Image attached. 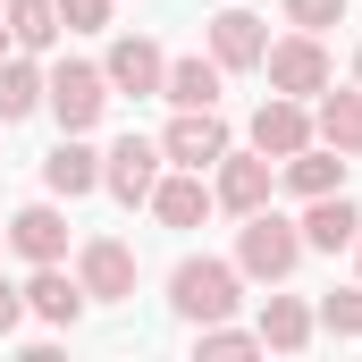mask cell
<instances>
[{
  "mask_svg": "<svg viewBox=\"0 0 362 362\" xmlns=\"http://www.w3.org/2000/svg\"><path fill=\"white\" fill-rule=\"evenodd\" d=\"M236 303H245V270H236V262L185 253L177 270H169V312H177V320H194V329H202V320H228Z\"/></svg>",
  "mask_w": 362,
  "mask_h": 362,
  "instance_id": "6da1fadb",
  "label": "cell"
},
{
  "mask_svg": "<svg viewBox=\"0 0 362 362\" xmlns=\"http://www.w3.org/2000/svg\"><path fill=\"white\" fill-rule=\"evenodd\" d=\"M236 270L262 278V286H286V278L303 270V228H295V219H278L270 202H262V211H245V228H236Z\"/></svg>",
  "mask_w": 362,
  "mask_h": 362,
  "instance_id": "7a4b0ae2",
  "label": "cell"
},
{
  "mask_svg": "<svg viewBox=\"0 0 362 362\" xmlns=\"http://www.w3.org/2000/svg\"><path fill=\"white\" fill-rule=\"evenodd\" d=\"M42 110H51L68 135H93L101 110H110V76H101L93 59H59V68L42 76Z\"/></svg>",
  "mask_w": 362,
  "mask_h": 362,
  "instance_id": "3957f363",
  "label": "cell"
},
{
  "mask_svg": "<svg viewBox=\"0 0 362 362\" xmlns=\"http://www.w3.org/2000/svg\"><path fill=\"white\" fill-rule=\"evenodd\" d=\"M262 76H270V93H295V101H312V93L337 85V68H329V42L320 34H278L270 51H262Z\"/></svg>",
  "mask_w": 362,
  "mask_h": 362,
  "instance_id": "277c9868",
  "label": "cell"
},
{
  "mask_svg": "<svg viewBox=\"0 0 362 362\" xmlns=\"http://www.w3.org/2000/svg\"><path fill=\"white\" fill-rule=\"evenodd\" d=\"M270 185H278V160H270V152H253V144H245V152L228 144V152L211 160V202H219V211H236V219H245V211H262V202H270Z\"/></svg>",
  "mask_w": 362,
  "mask_h": 362,
  "instance_id": "5b68a950",
  "label": "cell"
},
{
  "mask_svg": "<svg viewBox=\"0 0 362 362\" xmlns=\"http://www.w3.org/2000/svg\"><path fill=\"white\" fill-rule=\"evenodd\" d=\"M76 286H85V303H127V295H135V245L85 236V245H76Z\"/></svg>",
  "mask_w": 362,
  "mask_h": 362,
  "instance_id": "8992f818",
  "label": "cell"
},
{
  "mask_svg": "<svg viewBox=\"0 0 362 362\" xmlns=\"http://www.w3.org/2000/svg\"><path fill=\"white\" fill-rule=\"evenodd\" d=\"M228 144H236V135H228V118H219V110H177V118H169V135H160V160H169V169H211Z\"/></svg>",
  "mask_w": 362,
  "mask_h": 362,
  "instance_id": "52a82bcc",
  "label": "cell"
},
{
  "mask_svg": "<svg viewBox=\"0 0 362 362\" xmlns=\"http://www.w3.org/2000/svg\"><path fill=\"white\" fill-rule=\"evenodd\" d=\"M101 185L135 211V202H152V185H160V144L152 135H118L110 152H101Z\"/></svg>",
  "mask_w": 362,
  "mask_h": 362,
  "instance_id": "ba28073f",
  "label": "cell"
},
{
  "mask_svg": "<svg viewBox=\"0 0 362 362\" xmlns=\"http://www.w3.org/2000/svg\"><path fill=\"white\" fill-rule=\"evenodd\" d=\"M101 76H110V93H160V76H169V51L152 42V34H118L110 51H101Z\"/></svg>",
  "mask_w": 362,
  "mask_h": 362,
  "instance_id": "9c48e42d",
  "label": "cell"
},
{
  "mask_svg": "<svg viewBox=\"0 0 362 362\" xmlns=\"http://www.w3.org/2000/svg\"><path fill=\"white\" fill-rule=\"evenodd\" d=\"M25 312L51 320V329H76V320H85V286H76V270H68V262H34V278H25Z\"/></svg>",
  "mask_w": 362,
  "mask_h": 362,
  "instance_id": "30bf717a",
  "label": "cell"
},
{
  "mask_svg": "<svg viewBox=\"0 0 362 362\" xmlns=\"http://www.w3.org/2000/svg\"><path fill=\"white\" fill-rule=\"evenodd\" d=\"M303 144H312V101H295V93H270V101L253 110V152L286 160V152H303Z\"/></svg>",
  "mask_w": 362,
  "mask_h": 362,
  "instance_id": "8fae6325",
  "label": "cell"
},
{
  "mask_svg": "<svg viewBox=\"0 0 362 362\" xmlns=\"http://www.w3.org/2000/svg\"><path fill=\"white\" fill-rule=\"evenodd\" d=\"M262 51H270V25H262L253 8H219V17H211V59H219L228 76L262 68Z\"/></svg>",
  "mask_w": 362,
  "mask_h": 362,
  "instance_id": "7c38bea8",
  "label": "cell"
},
{
  "mask_svg": "<svg viewBox=\"0 0 362 362\" xmlns=\"http://www.w3.org/2000/svg\"><path fill=\"white\" fill-rule=\"evenodd\" d=\"M8 253H25V262H68V211H59V202L8 211Z\"/></svg>",
  "mask_w": 362,
  "mask_h": 362,
  "instance_id": "4fadbf2b",
  "label": "cell"
},
{
  "mask_svg": "<svg viewBox=\"0 0 362 362\" xmlns=\"http://www.w3.org/2000/svg\"><path fill=\"white\" fill-rule=\"evenodd\" d=\"M295 228H303V253H346V245H354V228H362V211H354V194L337 185V194H312Z\"/></svg>",
  "mask_w": 362,
  "mask_h": 362,
  "instance_id": "5bb4252c",
  "label": "cell"
},
{
  "mask_svg": "<svg viewBox=\"0 0 362 362\" xmlns=\"http://www.w3.org/2000/svg\"><path fill=\"white\" fill-rule=\"evenodd\" d=\"M312 135L329 144V152H346V160H362V85H329V93H312Z\"/></svg>",
  "mask_w": 362,
  "mask_h": 362,
  "instance_id": "9a60e30c",
  "label": "cell"
},
{
  "mask_svg": "<svg viewBox=\"0 0 362 362\" xmlns=\"http://www.w3.org/2000/svg\"><path fill=\"white\" fill-rule=\"evenodd\" d=\"M42 185H51L59 202H85L93 185H101V152H93L85 135H59V144L42 152Z\"/></svg>",
  "mask_w": 362,
  "mask_h": 362,
  "instance_id": "2e32d148",
  "label": "cell"
},
{
  "mask_svg": "<svg viewBox=\"0 0 362 362\" xmlns=\"http://www.w3.org/2000/svg\"><path fill=\"white\" fill-rule=\"evenodd\" d=\"M160 228H202L219 202H211V185H202V169H177V177H160L152 185V202H144Z\"/></svg>",
  "mask_w": 362,
  "mask_h": 362,
  "instance_id": "e0dca14e",
  "label": "cell"
},
{
  "mask_svg": "<svg viewBox=\"0 0 362 362\" xmlns=\"http://www.w3.org/2000/svg\"><path fill=\"white\" fill-rule=\"evenodd\" d=\"M253 329H262V346H270V354H303V346L320 337V312H312L303 295H270Z\"/></svg>",
  "mask_w": 362,
  "mask_h": 362,
  "instance_id": "ac0fdd59",
  "label": "cell"
},
{
  "mask_svg": "<svg viewBox=\"0 0 362 362\" xmlns=\"http://www.w3.org/2000/svg\"><path fill=\"white\" fill-rule=\"evenodd\" d=\"M278 185H286V194H303V202H312V194H337V185H346V152H329V144L312 135L303 152H286V160H278Z\"/></svg>",
  "mask_w": 362,
  "mask_h": 362,
  "instance_id": "d6986e66",
  "label": "cell"
},
{
  "mask_svg": "<svg viewBox=\"0 0 362 362\" xmlns=\"http://www.w3.org/2000/svg\"><path fill=\"white\" fill-rule=\"evenodd\" d=\"M219 85H228V68L219 59H169V76H160V101L169 110H219Z\"/></svg>",
  "mask_w": 362,
  "mask_h": 362,
  "instance_id": "ffe728a7",
  "label": "cell"
},
{
  "mask_svg": "<svg viewBox=\"0 0 362 362\" xmlns=\"http://www.w3.org/2000/svg\"><path fill=\"white\" fill-rule=\"evenodd\" d=\"M42 110V68H34V51H0V127H17V118H34Z\"/></svg>",
  "mask_w": 362,
  "mask_h": 362,
  "instance_id": "44dd1931",
  "label": "cell"
},
{
  "mask_svg": "<svg viewBox=\"0 0 362 362\" xmlns=\"http://www.w3.org/2000/svg\"><path fill=\"white\" fill-rule=\"evenodd\" d=\"M0 17H8V42H17V51H34V59L68 34V25H59V0H8Z\"/></svg>",
  "mask_w": 362,
  "mask_h": 362,
  "instance_id": "7402d4cb",
  "label": "cell"
},
{
  "mask_svg": "<svg viewBox=\"0 0 362 362\" xmlns=\"http://www.w3.org/2000/svg\"><path fill=\"white\" fill-rule=\"evenodd\" d=\"M194 354H202V362H236V354H270V346H262V329H236V320H202Z\"/></svg>",
  "mask_w": 362,
  "mask_h": 362,
  "instance_id": "603a6c76",
  "label": "cell"
},
{
  "mask_svg": "<svg viewBox=\"0 0 362 362\" xmlns=\"http://www.w3.org/2000/svg\"><path fill=\"white\" fill-rule=\"evenodd\" d=\"M320 329L329 337H362V278L337 286V295H320Z\"/></svg>",
  "mask_w": 362,
  "mask_h": 362,
  "instance_id": "cb8c5ba5",
  "label": "cell"
},
{
  "mask_svg": "<svg viewBox=\"0 0 362 362\" xmlns=\"http://www.w3.org/2000/svg\"><path fill=\"white\" fill-rule=\"evenodd\" d=\"M286 25H303V34H329V25H346V0H286Z\"/></svg>",
  "mask_w": 362,
  "mask_h": 362,
  "instance_id": "d4e9b609",
  "label": "cell"
},
{
  "mask_svg": "<svg viewBox=\"0 0 362 362\" xmlns=\"http://www.w3.org/2000/svg\"><path fill=\"white\" fill-rule=\"evenodd\" d=\"M59 25L68 34H101L110 25V0H59Z\"/></svg>",
  "mask_w": 362,
  "mask_h": 362,
  "instance_id": "484cf974",
  "label": "cell"
},
{
  "mask_svg": "<svg viewBox=\"0 0 362 362\" xmlns=\"http://www.w3.org/2000/svg\"><path fill=\"white\" fill-rule=\"evenodd\" d=\"M17 320H25V286L0 278V337H17Z\"/></svg>",
  "mask_w": 362,
  "mask_h": 362,
  "instance_id": "4316f807",
  "label": "cell"
},
{
  "mask_svg": "<svg viewBox=\"0 0 362 362\" xmlns=\"http://www.w3.org/2000/svg\"><path fill=\"white\" fill-rule=\"evenodd\" d=\"M346 253H354V270H362V228H354V245H346Z\"/></svg>",
  "mask_w": 362,
  "mask_h": 362,
  "instance_id": "83f0119b",
  "label": "cell"
},
{
  "mask_svg": "<svg viewBox=\"0 0 362 362\" xmlns=\"http://www.w3.org/2000/svg\"><path fill=\"white\" fill-rule=\"evenodd\" d=\"M0 51H17V42H8V17H0Z\"/></svg>",
  "mask_w": 362,
  "mask_h": 362,
  "instance_id": "f1b7e54d",
  "label": "cell"
},
{
  "mask_svg": "<svg viewBox=\"0 0 362 362\" xmlns=\"http://www.w3.org/2000/svg\"><path fill=\"white\" fill-rule=\"evenodd\" d=\"M0 253H8V219H0Z\"/></svg>",
  "mask_w": 362,
  "mask_h": 362,
  "instance_id": "f546056e",
  "label": "cell"
},
{
  "mask_svg": "<svg viewBox=\"0 0 362 362\" xmlns=\"http://www.w3.org/2000/svg\"><path fill=\"white\" fill-rule=\"evenodd\" d=\"M354 85H362V51H354Z\"/></svg>",
  "mask_w": 362,
  "mask_h": 362,
  "instance_id": "4dcf8cb0",
  "label": "cell"
}]
</instances>
